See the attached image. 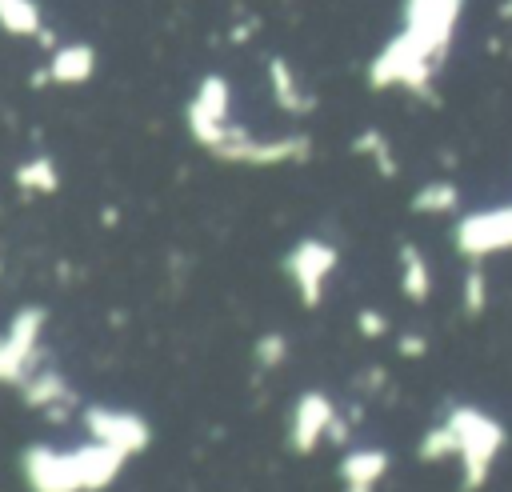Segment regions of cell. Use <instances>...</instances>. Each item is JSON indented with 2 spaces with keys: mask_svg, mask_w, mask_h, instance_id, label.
<instances>
[{
  "mask_svg": "<svg viewBox=\"0 0 512 492\" xmlns=\"http://www.w3.org/2000/svg\"><path fill=\"white\" fill-rule=\"evenodd\" d=\"M124 460V452L100 440H88L84 448L28 444L20 452V476L28 492H100L120 476Z\"/></svg>",
  "mask_w": 512,
  "mask_h": 492,
  "instance_id": "6da1fadb",
  "label": "cell"
},
{
  "mask_svg": "<svg viewBox=\"0 0 512 492\" xmlns=\"http://www.w3.org/2000/svg\"><path fill=\"white\" fill-rule=\"evenodd\" d=\"M440 424L448 428L452 456L460 460V480H464L460 488L464 492H480L488 472H492V464H496V456H500V448L508 444L504 424L496 416L472 408V404H448Z\"/></svg>",
  "mask_w": 512,
  "mask_h": 492,
  "instance_id": "7a4b0ae2",
  "label": "cell"
},
{
  "mask_svg": "<svg viewBox=\"0 0 512 492\" xmlns=\"http://www.w3.org/2000/svg\"><path fill=\"white\" fill-rule=\"evenodd\" d=\"M204 152L224 160V164H240V168H276V164H304L312 156V140L304 132L264 140V136H252L244 124L232 120Z\"/></svg>",
  "mask_w": 512,
  "mask_h": 492,
  "instance_id": "3957f363",
  "label": "cell"
},
{
  "mask_svg": "<svg viewBox=\"0 0 512 492\" xmlns=\"http://www.w3.org/2000/svg\"><path fill=\"white\" fill-rule=\"evenodd\" d=\"M44 324H48V308L44 304H24L8 320V328L0 332V384H20L24 376L36 372Z\"/></svg>",
  "mask_w": 512,
  "mask_h": 492,
  "instance_id": "277c9868",
  "label": "cell"
},
{
  "mask_svg": "<svg viewBox=\"0 0 512 492\" xmlns=\"http://www.w3.org/2000/svg\"><path fill=\"white\" fill-rule=\"evenodd\" d=\"M336 264H340V252H336L328 240H320V236L296 240V244L284 252V260H280L284 276L292 280V288H296V296H300V304H304L308 312L320 308L324 284H328V276L336 272Z\"/></svg>",
  "mask_w": 512,
  "mask_h": 492,
  "instance_id": "5b68a950",
  "label": "cell"
},
{
  "mask_svg": "<svg viewBox=\"0 0 512 492\" xmlns=\"http://www.w3.org/2000/svg\"><path fill=\"white\" fill-rule=\"evenodd\" d=\"M460 12H464V0H404V8H400L404 28L400 32L444 64L452 36H456V24H460Z\"/></svg>",
  "mask_w": 512,
  "mask_h": 492,
  "instance_id": "8992f818",
  "label": "cell"
},
{
  "mask_svg": "<svg viewBox=\"0 0 512 492\" xmlns=\"http://www.w3.org/2000/svg\"><path fill=\"white\" fill-rule=\"evenodd\" d=\"M452 248L464 260H484L492 252H508L512 248V204L460 216L452 228Z\"/></svg>",
  "mask_w": 512,
  "mask_h": 492,
  "instance_id": "52a82bcc",
  "label": "cell"
},
{
  "mask_svg": "<svg viewBox=\"0 0 512 492\" xmlns=\"http://www.w3.org/2000/svg\"><path fill=\"white\" fill-rule=\"evenodd\" d=\"M84 432L88 440H100L116 452H124L128 460L140 456L152 444V428L140 412H124V408H108V404H88L84 408Z\"/></svg>",
  "mask_w": 512,
  "mask_h": 492,
  "instance_id": "ba28073f",
  "label": "cell"
},
{
  "mask_svg": "<svg viewBox=\"0 0 512 492\" xmlns=\"http://www.w3.org/2000/svg\"><path fill=\"white\" fill-rule=\"evenodd\" d=\"M184 120H188V132H192V140L200 148H208L232 124V88H228V80L220 72H208L196 84V92H192V100L184 108Z\"/></svg>",
  "mask_w": 512,
  "mask_h": 492,
  "instance_id": "9c48e42d",
  "label": "cell"
},
{
  "mask_svg": "<svg viewBox=\"0 0 512 492\" xmlns=\"http://www.w3.org/2000/svg\"><path fill=\"white\" fill-rule=\"evenodd\" d=\"M332 416H336V404L328 400V392L308 388L304 396H296V404L288 412V448L296 456H312L320 448V440L328 436Z\"/></svg>",
  "mask_w": 512,
  "mask_h": 492,
  "instance_id": "30bf717a",
  "label": "cell"
},
{
  "mask_svg": "<svg viewBox=\"0 0 512 492\" xmlns=\"http://www.w3.org/2000/svg\"><path fill=\"white\" fill-rule=\"evenodd\" d=\"M16 388H20V400H24L28 408H40L52 424H68L72 408L80 404L76 388H72L56 368H36V372L24 376Z\"/></svg>",
  "mask_w": 512,
  "mask_h": 492,
  "instance_id": "8fae6325",
  "label": "cell"
},
{
  "mask_svg": "<svg viewBox=\"0 0 512 492\" xmlns=\"http://www.w3.org/2000/svg\"><path fill=\"white\" fill-rule=\"evenodd\" d=\"M388 464H392V456L384 448H376V444L372 448H344V456L336 464V472L344 480L340 492H376V484L384 480Z\"/></svg>",
  "mask_w": 512,
  "mask_h": 492,
  "instance_id": "7c38bea8",
  "label": "cell"
},
{
  "mask_svg": "<svg viewBox=\"0 0 512 492\" xmlns=\"http://www.w3.org/2000/svg\"><path fill=\"white\" fill-rule=\"evenodd\" d=\"M268 88H272L276 108L288 112V116H308V112L316 108L312 92L300 84V76H296V68L288 64V56H268Z\"/></svg>",
  "mask_w": 512,
  "mask_h": 492,
  "instance_id": "4fadbf2b",
  "label": "cell"
},
{
  "mask_svg": "<svg viewBox=\"0 0 512 492\" xmlns=\"http://www.w3.org/2000/svg\"><path fill=\"white\" fill-rule=\"evenodd\" d=\"M48 80L52 84H88L96 72V48L92 44H56L48 56Z\"/></svg>",
  "mask_w": 512,
  "mask_h": 492,
  "instance_id": "5bb4252c",
  "label": "cell"
},
{
  "mask_svg": "<svg viewBox=\"0 0 512 492\" xmlns=\"http://www.w3.org/2000/svg\"><path fill=\"white\" fill-rule=\"evenodd\" d=\"M396 260H400V292L412 304H424L432 296V264H428L424 248L412 244V240H404L400 252H396Z\"/></svg>",
  "mask_w": 512,
  "mask_h": 492,
  "instance_id": "9a60e30c",
  "label": "cell"
},
{
  "mask_svg": "<svg viewBox=\"0 0 512 492\" xmlns=\"http://www.w3.org/2000/svg\"><path fill=\"white\" fill-rule=\"evenodd\" d=\"M12 184H16L20 192H32V196H52V192L60 188V168H56L52 156H32V160L16 164Z\"/></svg>",
  "mask_w": 512,
  "mask_h": 492,
  "instance_id": "2e32d148",
  "label": "cell"
},
{
  "mask_svg": "<svg viewBox=\"0 0 512 492\" xmlns=\"http://www.w3.org/2000/svg\"><path fill=\"white\" fill-rule=\"evenodd\" d=\"M408 208H412L416 216H448V212L460 208V188H456L452 180H428V184H420V188L412 192Z\"/></svg>",
  "mask_w": 512,
  "mask_h": 492,
  "instance_id": "e0dca14e",
  "label": "cell"
},
{
  "mask_svg": "<svg viewBox=\"0 0 512 492\" xmlns=\"http://www.w3.org/2000/svg\"><path fill=\"white\" fill-rule=\"evenodd\" d=\"M352 152H356V156H368L384 180H392V176L400 172L396 152H392V140H388L380 128H364V132H356V136H352Z\"/></svg>",
  "mask_w": 512,
  "mask_h": 492,
  "instance_id": "ac0fdd59",
  "label": "cell"
},
{
  "mask_svg": "<svg viewBox=\"0 0 512 492\" xmlns=\"http://www.w3.org/2000/svg\"><path fill=\"white\" fill-rule=\"evenodd\" d=\"M0 28L8 36H40L44 12L36 0H0Z\"/></svg>",
  "mask_w": 512,
  "mask_h": 492,
  "instance_id": "d6986e66",
  "label": "cell"
},
{
  "mask_svg": "<svg viewBox=\"0 0 512 492\" xmlns=\"http://www.w3.org/2000/svg\"><path fill=\"white\" fill-rule=\"evenodd\" d=\"M484 308H488V276H484L480 260H472L464 272V284H460V312L468 320H476V316H484Z\"/></svg>",
  "mask_w": 512,
  "mask_h": 492,
  "instance_id": "ffe728a7",
  "label": "cell"
},
{
  "mask_svg": "<svg viewBox=\"0 0 512 492\" xmlns=\"http://www.w3.org/2000/svg\"><path fill=\"white\" fill-rule=\"evenodd\" d=\"M252 360H256L260 372L280 368V364L288 360V336H284V332H264V336L252 344Z\"/></svg>",
  "mask_w": 512,
  "mask_h": 492,
  "instance_id": "44dd1931",
  "label": "cell"
},
{
  "mask_svg": "<svg viewBox=\"0 0 512 492\" xmlns=\"http://www.w3.org/2000/svg\"><path fill=\"white\" fill-rule=\"evenodd\" d=\"M356 332H360L364 340H380V336L388 332V316L376 312V308H360V312H356Z\"/></svg>",
  "mask_w": 512,
  "mask_h": 492,
  "instance_id": "7402d4cb",
  "label": "cell"
},
{
  "mask_svg": "<svg viewBox=\"0 0 512 492\" xmlns=\"http://www.w3.org/2000/svg\"><path fill=\"white\" fill-rule=\"evenodd\" d=\"M396 352H400L404 360H420V356H428V336H424V332H400Z\"/></svg>",
  "mask_w": 512,
  "mask_h": 492,
  "instance_id": "603a6c76",
  "label": "cell"
},
{
  "mask_svg": "<svg viewBox=\"0 0 512 492\" xmlns=\"http://www.w3.org/2000/svg\"><path fill=\"white\" fill-rule=\"evenodd\" d=\"M324 440H332L336 448H352V420L336 412V416H332V424H328V436H324Z\"/></svg>",
  "mask_w": 512,
  "mask_h": 492,
  "instance_id": "cb8c5ba5",
  "label": "cell"
}]
</instances>
